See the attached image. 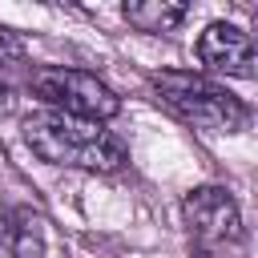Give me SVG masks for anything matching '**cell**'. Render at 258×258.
Here are the masks:
<instances>
[{"label":"cell","mask_w":258,"mask_h":258,"mask_svg":"<svg viewBox=\"0 0 258 258\" xmlns=\"http://www.w3.org/2000/svg\"><path fill=\"white\" fill-rule=\"evenodd\" d=\"M20 133H24V145L48 165L85 169V173H117L129 161L125 141L113 129L69 117V113H52V109L28 113L20 121Z\"/></svg>","instance_id":"6da1fadb"},{"label":"cell","mask_w":258,"mask_h":258,"mask_svg":"<svg viewBox=\"0 0 258 258\" xmlns=\"http://www.w3.org/2000/svg\"><path fill=\"white\" fill-rule=\"evenodd\" d=\"M149 89L169 113H177L181 121H189L206 133H238L250 121V105L206 73L161 69L149 77Z\"/></svg>","instance_id":"7a4b0ae2"},{"label":"cell","mask_w":258,"mask_h":258,"mask_svg":"<svg viewBox=\"0 0 258 258\" xmlns=\"http://www.w3.org/2000/svg\"><path fill=\"white\" fill-rule=\"evenodd\" d=\"M24 85L32 89V97H40L52 113H69L81 121H113L121 113V97L85 69H69V64H32L24 73Z\"/></svg>","instance_id":"3957f363"},{"label":"cell","mask_w":258,"mask_h":258,"mask_svg":"<svg viewBox=\"0 0 258 258\" xmlns=\"http://www.w3.org/2000/svg\"><path fill=\"white\" fill-rule=\"evenodd\" d=\"M181 218L189 238L198 242V254L218 258L226 246L242 242V210L226 185H198L181 198Z\"/></svg>","instance_id":"277c9868"},{"label":"cell","mask_w":258,"mask_h":258,"mask_svg":"<svg viewBox=\"0 0 258 258\" xmlns=\"http://www.w3.org/2000/svg\"><path fill=\"white\" fill-rule=\"evenodd\" d=\"M198 60L218 77H238V81H254L258 77V52H254L250 32L238 28V24H226V20H214V24L202 28Z\"/></svg>","instance_id":"5b68a950"},{"label":"cell","mask_w":258,"mask_h":258,"mask_svg":"<svg viewBox=\"0 0 258 258\" xmlns=\"http://www.w3.org/2000/svg\"><path fill=\"white\" fill-rule=\"evenodd\" d=\"M44 218L32 206H4L0 210V258H44Z\"/></svg>","instance_id":"8992f818"},{"label":"cell","mask_w":258,"mask_h":258,"mask_svg":"<svg viewBox=\"0 0 258 258\" xmlns=\"http://www.w3.org/2000/svg\"><path fill=\"white\" fill-rule=\"evenodd\" d=\"M121 16L129 20V28L161 36V32H177L185 24L189 4H181V0H133V4L121 8Z\"/></svg>","instance_id":"52a82bcc"},{"label":"cell","mask_w":258,"mask_h":258,"mask_svg":"<svg viewBox=\"0 0 258 258\" xmlns=\"http://www.w3.org/2000/svg\"><path fill=\"white\" fill-rule=\"evenodd\" d=\"M16 73H28V60H24V40L0 24V85H8Z\"/></svg>","instance_id":"ba28073f"},{"label":"cell","mask_w":258,"mask_h":258,"mask_svg":"<svg viewBox=\"0 0 258 258\" xmlns=\"http://www.w3.org/2000/svg\"><path fill=\"white\" fill-rule=\"evenodd\" d=\"M8 109H12V89L0 85V113H8Z\"/></svg>","instance_id":"9c48e42d"},{"label":"cell","mask_w":258,"mask_h":258,"mask_svg":"<svg viewBox=\"0 0 258 258\" xmlns=\"http://www.w3.org/2000/svg\"><path fill=\"white\" fill-rule=\"evenodd\" d=\"M198 258H206V254H198Z\"/></svg>","instance_id":"30bf717a"}]
</instances>
